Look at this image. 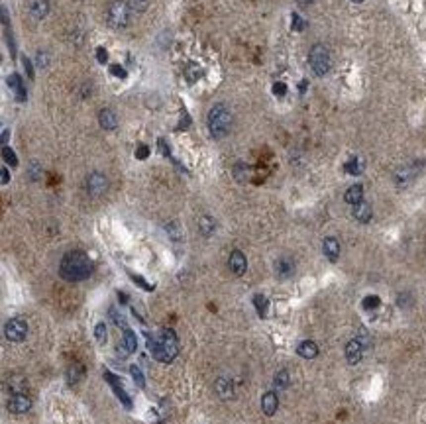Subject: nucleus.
<instances>
[{"label": "nucleus", "instance_id": "obj_27", "mask_svg": "<svg viewBox=\"0 0 426 424\" xmlns=\"http://www.w3.org/2000/svg\"><path fill=\"white\" fill-rule=\"evenodd\" d=\"M250 175H252V169L246 165V163H238L236 167H234V177H236V181L238 183H248L250 181Z\"/></svg>", "mask_w": 426, "mask_h": 424}, {"label": "nucleus", "instance_id": "obj_29", "mask_svg": "<svg viewBox=\"0 0 426 424\" xmlns=\"http://www.w3.org/2000/svg\"><path fill=\"white\" fill-rule=\"evenodd\" d=\"M344 171L350 173V175H360L364 171V161L360 158H352L350 161H346L344 165Z\"/></svg>", "mask_w": 426, "mask_h": 424}, {"label": "nucleus", "instance_id": "obj_48", "mask_svg": "<svg viewBox=\"0 0 426 424\" xmlns=\"http://www.w3.org/2000/svg\"><path fill=\"white\" fill-rule=\"evenodd\" d=\"M2 142H4V146H6V142H8V130H6V128L2 130Z\"/></svg>", "mask_w": 426, "mask_h": 424}, {"label": "nucleus", "instance_id": "obj_49", "mask_svg": "<svg viewBox=\"0 0 426 424\" xmlns=\"http://www.w3.org/2000/svg\"><path fill=\"white\" fill-rule=\"evenodd\" d=\"M311 2H313V0H297V4H299V6H309Z\"/></svg>", "mask_w": 426, "mask_h": 424}, {"label": "nucleus", "instance_id": "obj_28", "mask_svg": "<svg viewBox=\"0 0 426 424\" xmlns=\"http://www.w3.org/2000/svg\"><path fill=\"white\" fill-rule=\"evenodd\" d=\"M124 348L128 354L136 352V348H138V338H136L134 330H130V328H124Z\"/></svg>", "mask_w": 426, "mask_h": 424}, {"label": "nucleus", "instance_id": "obj_39", "mask_svg": "<svg viewBox=\"0 0 426 424\" xmlns=\"http://www.w3.org/2000/svg\"><path fill=\"white\" fill-rule=\"evenodd\" d=\"M40 175H42V167L34 161V163L30 165V177H32L34 181H38V179H40Z\"/></svg>", "mask_w": 426, "mask_h": 424}, {"label": "nucleus", "instance_id": "obj_13", "mask_svg": "<svg viewBox=\"0 0 426 424\" xmlns=\"http://www.w3.org/2000/svg\"><path fill=\"white\" fill-rule=\"evenodd\" d=\"M277 409H279V399H277V395H275L273 391L266 393V395L262 397V411H264V415H266V417H273V415L277 413Z\"/></svg>", "mask_w": 426, "mask_h": 424}, {"label": "nucleus", "instance_id": "obj_35", "mask_svg": "<svg viewBox=\"0 0 426 424\" xmlns=\"http://www.w3.org/2000/svg\"><path fill=\"white\" fill-rule=\"evenodd\" d=\"M132 12H146L150 6V0H128Z\"/></svg>", "mask_w": 426, "mask_h": 424}, {"label": "nucleus", "instance_id": "obj_11", "mask_svg": "<svg viewBox=\"0 0 426 424\" xmlns=\"http://www.w3.org/2000/svg\"><path fill=\"white\" fill-rule=\"evenodd\" d=\"M214 391H216V395H218L222 401H228V399H232V395H234V385H232V379H228V377H220V379L214 383Z\"/></svg>", "mask_w": 426, "mask_h": 424}, {"label": "nucleus", "instance_id": "obj_37", "mask_svg": "<svg viewBox=\"0 0 426 424\" xmlns=\"http://www.w3.org/2000/svg\"><path fill=\"white\" fill-rule=\"evenodd\" d=\"M379 305H381V301H379V297H375V295H370V297L364 299V309H366V311H373V309H377Z\"/></svg>", "mask_w": 426, "mask_h": 424}, {"label": "nucleus", "instance_id": "obj_50", "mask_svg": "<svg viewBox=\"0 0 426 424\" xmlns=\"http://www.w3.org/2000/svg\"><path fill=\"white\" fill-rule=\"evenodd\" d=\"M305 89H307V81H301V93H305Z\"/></svg>", "mask_w": 426, "mask_h": 424}, {"label": "nucleus", "instance_id": "obj_45", "mask_svg": "<svg viewBox=\"0 0 426 424\" xmlns=\"http://www.w3.org/2000/svg\"><path fill=\"white\" fill-rule=\"evenodd\" d=\"M24 69H26L28 77H30V79H34V67H32V63H30V59H28V57H24Z\"/></svg>", "mask_w": 426, "mask_h": 424}, {"label": "nucleus", "instance_id": "obj_32", "mask_svg": "<svg viewBox=\"0 0 426 424\" xmlns=\"http://www.w3.org/2000/svg\"><path fill=\"white\" fill-rule=\"evenodd\" d=\"M130 375H132V379H134V383H136L138 387H146L144 373H142V370H140L138 366H132V368H130Z\"/></svg>", "mask_w": 426, "mask_h": 424}, {"label": "nucleus", "instance_id": "obj_26", "mask_svg": "<svg viewBox=\"0 0 426 424\" xmlns=\"http://www.w3.org/2000/svg\"><path fill=\"white\" fill-rule=\"evenodd\" d=\"M273 385H275V389H277V391L287 389V387L291 385V375H289V371L287 370L277 371V373H275V377H273Z\"/></svg>", "mask_w": 426, "mask_h": 424}, {"label": "nucleus", "instance_id": "obj_6", "mask_svg": "<svg viewBox=\"0 0 426 424\" xmlns=\"http://www.w3.org/2000/svg\"><path fill=\"white\" fill-rule=\"evenodd\" d=\"M4 336L10 342H24L28 336V324L24 318H10L4 326Z\"/></svg>", "mask_w": 426, "mask_h": 424}, {"label": "nucleus", "instance_id": "obj_30", "mask_svg": "<svg viewBox=\"0 0 426 424\" xmlns=\"http://www.w3.org/2000/svg\"><path fill=\"white\" fill-rule=\"evenodd\" d=\"M165 230H167V236H169L173 242H181V240H183V230H181L179 222H169V224L165 226Z\"/></svg>", "mask_w": 426, "mask_h": 424}, {"label": "nucleus", "instance_id": "obj_33", "mask_svg": "<svg viewBox=\"0 0 426 424\" xmlns=\"http://www.w3.org/2000/svg\"><path fill=\"white\" fill-rule=\"evenodd\" d=\"M95 338H97V342L101 344V346H105L106 344V326H105V322H101V324H97V328H95Z\"/></svg>", "mask_w": 426, "mask_h": 424}, {"label": "nucleus", "instance_id": "obj_14", "mask_svg": "<svg viewBox=\"0 0 426 424\" xmlns=\"http://www.w3.org/2000/svg\"><path fill=\"white\" fill-rule=\"evenodd\" d=\"M105 379H106L108 383L112 385V389H114L116 397H118V399H120V401L124 403V407H128V409H130V407H132V401H130V397L126 395V391H124V389H122V387L118 385V381H116L118 377H116V375H112L110 371H105Z\"/></svg>", "mask_w": 426, "mask_h": 424}, {"label": "nucleus", "instance_id": "obj_41", "mask_svg": "<svg viewBox=\"0 0 426 424\" xmlns=\"http://www.w3.org/2000/svg\"><path fill=\"white\" fill-rule=\"evenodd\" d=\"M36 59H38V61H36V63H38V67H42V69H46V67H48V63H50V61H48V53H38V55H36Z\"/></svg>", "mask_w": 426, "mask_h": 424}, {"label": "nucleus", "instance_id": "obj_23", "mask_svg": "<svg viewBox=\"0 0 426 424\" xmlns=\"http://www.w3.org/2000/svg\"><path fill=\"white\" fill-rule=\"evenodd\" d=\"M6 385H8V389H10L12 395H18V393H26L28 381H26V377H22V375H12V377L8 379Z\"/></svg>", "mask_w": 426, "mask_h": 424}, {"label": "nucleus", "instance_id": "obj_3", "mask_svg": "<svg viewBox=\"0 0 426 424\" xmlns=\"http://www.w3.org/2000/svg\"><path fill=\"white\" fill-rule=\"evenodd\" d=\"M207 120H209V132L216 140L224 138L232 126V114L224 105H216L214 108H211Z\"/></svg>", "mask_w": 426, "mask_h": 424}, {"label": "nucleus", "instance_id": "obj_44", "mask_svg": "<svg viewBox=\"0 0 426 424\" xmlns=\"http://www.w3.org/2000/svg\"><path fill=\"white\" fill-rule=\"evenodd\" d=\"M97 57H99V63H106L108 61V53L105 48H97Z\"/></svg>", "mask_w": 426, "mask_h": 424}, {"label": "nucleus", "instance_id": "obj_1", "mask_svg": "<svg viewBox=\"0 0 426 424\" xmlns=\"http://www.w3.org/2000/svg\"><path fill=\"white\" fill-rule=\"evenodd\" d=\"M91 273H93V262L81 250L67 252L59 264V275L69 283L85 281V279H89Z\"/></svg>", "mask_w": 426, "mask_h": 424}, {"label": "nucleus", "instance_id": "obj_46", "mask_svg": "<svg viewBox=\"0 0 426 424\" xmlns=\"http://www.w3.org/2000/svg\"><path fill=\"white\" fill-rule=\"evenodd\" d=\"M132 279H134V281H138V283H140L144 289H148V291H152V289H154V285H148V283H146V281H144L140 275H132Z\"/></svg>", "mask_w": 426, "mask_h": 424}, {"label": "nucleus", "instance_id": "obj_10", "mask_svg": "<svg viewBox=\"0 0 426 424\" xmlns=\"http://www.w3.org/2000/svg\"><path fill=\"white\" fill-rule=\"evenodd\" d=\"M228 265H230V271L234 273V275H244L246 273V269H248V260H246V256L240 252V250H234L232 252V256H230V260H228Z\"/></svg>", "mask_w": 426, "mask_h": 424}, {"label": "nucleus", "instance_id": "obj_16", "mask_svg": "<svg viewBox=\"0 0 426 424\" xmlns=\"http://www.w3.org/2000/svg\"><path fill=\"white\" fill-rule=\"evenodd\" d=\"M415 175H417V165L403 167V169H399V171L395 173V183H397L399 187H407V185L415 179Z\"/></svg>", "mask_w": 426, "mask_h": 424}, {"label": "nucleus", "instance_id": "obj_20", "mask_svg": "<svg viewBox=\"0 0 426 424\" xmlns=\"http://www.w3.org/2000/svg\"><path fill=\"white\" fill-rule=\"evenodd\" d=\"M344 201L348 203V205H360L362 201H364V187L362 185H352L348 191H346V195H344Z\"/></svg>", "mask_w": 426, "mask_h": 424}, {"label": "nucleus", "instance_id": "obj_43", "mask_svg": "<svg viewBox=\"0 0 426 424\" xmlns=\"http://www.w3.org/2000/svg\"><path fill=\"white\" fill-rule=\"evenodd\" d=\"M110 315H112V320H114V324H116V326H124V328H126V320L120 317V315H116V311H114V309H110Z\"/></svg>", "mask_w": 426, "mask_h": 424}, {"label": "nucleus", "instance_id": "obj_17", "mask_svg": "<svg viewBox=\"0 0 426 424\" xmlns=\"http://www.w3.org/2000/svg\"><path fill=\"white\" fill-rule=\"evenodd\" d=\"M322 252H324V256H326L330 262H336L338 256H340V244H338V240H336V238H324V242H322Z\"/></svg>", "mask_w": 426, "mask_h": 424}, {"label": "nucleus", "instance_id": "obj_24", "mask_svg": "<svg viewBox=\"0 0 426 424\" xmlns=\"http://www.w3.org/2000/svg\"><path fill=\"white\" fill-rule=\"evenodd\" d=\"M83 375H85V368L79 362L69 364V368H67V381L69 383H79L83 379Z\"/></svg>", "mask_w": 426, "mask_h": 424}, {"label": "nucleus", "instance_id": "obj_42", "mask_svg": "<svg viewBox=\"0 0 426 424\" xmlns=\"http://www.w3.org/2000/svg\"><path fill=\"white\" fill-rule=\"evenodd\" d=\"M148 156H150V148L142 144V146H140V148L136 150V158H138V159H146Z\"/></svg>", "mask_w": 426, "mask_h": 424}, {"label": "nucleus", "instance_id": "obj_31", "mask_svg": "<svg viewBox=\"0 0 426 424\" xmlns=\"http://www.w3.org/2000/svg\"><path fill=\"white\" fill-rule=\"evenodd\" d=\"M254 305H256V311L260 317H266L267 315V299L264 295H256L254 297Z\"/></svg>", "mask_w": 426, "mask_h": 424}, {"label": "nucleus", "instance_id": "obj_51", "mask_svg": "<svg viewBox=\"0 0 426 424\" xmlns=\"http://www.w3.org/2000/svg\"><path fill=\"white\" fill-rule=\"evenodd\" d=\"M352 2H364V0H352Z\"/></svg>", "mask_w": 426, "mask_h": 424}, {"label": "nucleus", "instance_id": "obj_9", "mask_svg": "<svg viewBox=\"0 0 426 424\" xmlns=\"http://www.w3.org/2000/svg\"><path fill=\"white\" fill-rule=\"evenodd\" d=\"M364 348H366V346L360 342V338H354V340L348 342V346H346V360H348L350 366L360 364V360H362V356H364Z\"/></svg>", "mask_w": 426, "mask_h": 424}, {"label": "nucleus", "instance_id": "obj_25", "mask_svg": "<svg viewBox=\"0 0 426 424\" xmlns=\"http://www.w3.org/2000/svg\"><path fill=\"white\" fill-rule=\"evenodd\" d=\"M199 230L203 232V236H213L214 230H216V222H214V218H211L209 214H203L201 218H199Z\"/></svg>", "mask_w": 426, "mask_h": 424}, {"label": "nucleus", "instance_id": "obj_8", "mask_svg": "<svg viewBox=\"0 0 426 424\" xmlns=\"http://www.w3.org/2000/svg\"><path fill=\"white\" fill-rule=\"evenodd\" d=\"M108 189V181L103 173H91L89 179H87V191L93 195V197H101L105 195Z\"/></svg>", "mask_w": 426, "mask_h": 424}, {"label": "nucleus", "instance_id": "obj_15", "mask_svg": "<svg viewBox=\"0 0 426 424\" xmlns=\"http://www.w3.org/2000/svg\"><path fill=\"white\" fill-rule=\"evenodd\" d=\"M8 87H10V91H14L16 99H18L20 103H24V101H26V89H24L22 77H20L18 73H12V75L8 77Z\"/></svg>", "mask_w": 426, "mask_h": 424}, {"label": "nucleus", "instance_id": "obj_34", "mask_svg": "<svg viewBox=\"0 0 426 424\" xmlns=\"http://www.w3.org/2000/svg\"><path fill=\"white\" fill-rule=\"evenodd\" d=\"M2 158H4V161H6L8 165H12V167H16V165H18V158H16V154H14L8 146H4V148H2Z\"/></svg>", "mask_w": 426, "mask_h": 424}, {"label": "nucleus", "instance_id": "obj_5", "mask_svg": "<svg viewBox=\"0 0 426 424\" xmlns=\"http://www.w3.org/2000/svg\"><path fill=\"white\" fill-rule=\"evenodd\" d=\"M130 12H132V8H130V4H128V2H124V0H116V2H112V4L108 6L106 22L112 26V28L122 30V28H126V26L130 24Z\"/></svg>", "mask_w": 426, "mask_h": 424}, {"label": "nucleus", "instance_id": "obj_12", "mask_svg": "<svg viewBox=\"0 0 426 424\" xmlns=\"http://www.w3.org/2000/svg\"><path fill=\"white\" fill-rule=\"evenodd\" d=\"M275 273L281 279H289L295 273V262L291 258H281L275 262Z\"/></svg>", "mask_w": 426, "mask_h": 424}, {"label": "nucleus", "instance_id": "obj_38", "mask_svg": "<svg viewBox=\"0 0 426 424\" xmlns=\"http://www.w3.org/2000/svg\"><path fill=\"white\" fill-rule=\"evenodd\" d=\"M110 73L114 77H118V79H126V69L120 67V65H110Z\"/></svg>", "mask_w": 426, "mask_h": 424}, {"label": "nucleus", "instance_id": "obj_36", "mask_svg": "<svg viewBox=\"0 0 426 424\" xmlns=\"http://www.w3.org/2000/svg\"><path fill=\"white\" fill-rule=\"evenodd\" d=\"M291 26H293L295 32H303V30L307 28V22H305L299 14H293V16H291Z\"/></svg>", "mask_w": 426, "mask_h": 424}, {"label": "nucleus", "instance_id": "obj_7", "mask_svg": "<svg viewBox=\"0 0 426 424\" xmlns=\"http://www.w3.org/2000/svg\"><path fill=\"white\" fill-rule=\"evenodd\" d=\"M30 409H32V399L26 393H18V395H12L8 399V411L14 415H24Z\"/></svg>", "mask_w": 426, "mask_h": 424}, {"label": "nucleus", "instance_id": "obj_4", "mask_svg": "<svg viewBox=\"0 0 426 424\" xmlns=\"http://www.w3.org/2000/svg\"><path fill=\"white\" fill-rule=\"evenodd\" d=\"M309 65H311V69H313V73H315L317 77L328 75V71H330V67H332V57H330L328 48L322 46V44H317V46L311 50V53H309Z\"/></svg>", "mask_w": 426, "mask_h": 424}, {"label": "nucleus", "instance_id": "obj_47", "mask_svg": "<svg viewBox=\"0 0 426 424\" xmlns=\"http://www.w3.org/2000/svg\"><path fill=\"white\" fill-rule=\"evenodd\" d=\"M0 175H2V185H8V181H10V175H8V169H6V167H2Z\"/></svg>", "mask_w": 426, "mask_h": 424}, {"label": "nucleus", "instance_id": "obj_19", "mask_svg": "<svg viewBox=\"0 0 426 424\" xmlns=\"http://www.w3.org/2000/svg\"><path fill=\"white\" fill-rule=\"evenodd\" d=\"M297 352H299V356H301V358H305V360H313V358H317V356H319V346H317L313 340H305V342H301V344H299Z\"/></svg>", "mask_w": 426, "mask_h": 424}, {"label": "nucleus", "instance_id": "obj_40", "mask_svg": "<svg viewBox=\"0 0 426 424\" xmlns=\"http://www.w3.org/2000/svg\"><path fill=\"white\" fill-rule=\"evenodd\" d=\"M273 93H275L277 97H285L287 85H285V83H275V85H273Z\"/></svg>", "mask_w": 426, "mask_h": 424}, {"label": "nucleus", "instance_id": "obj_2", "mask_svg": "<svg viewBox=\"0 0 426 424\" xmlns=\"http://www.w3.org/2000/svg\"><path fill=\"white\" fill-rule=\"evenodd\" d=\"M148 350L161 364H171L179 356V340L173 330H161L156 338L148 336Z\"/></svg>", "mask_w": 426, "mask_h": 424}, {"label": "nucleus", "instance_id": "obj_21", "mask_svg": "<svg viewBox=\"0 0 426 424\" xmlns=\"http://www.w3.org/2000/svg\"><path fill=\"white\" fill-rule=\"evenodd\" d=\"M48 12H50V0H34L32 6H30V14H32V18H36V20L46 18Z\"/></svg>", "mask_w": 426, "mask_h": 424}, {"label": "nucleus", "instance_id": "obj_22", "mask_svg": "<svg viewBox=\"0 0 426 424\" xmlns=\"http://www.w3.org/2000/svg\"><path fill=\"white\" fill-rule=\"evenodd\" d=\"M373 216V211H372V205H368L366 201H362L360 205H356L354 207V218L358 220V222H370Z\"/></svg>", "mask_w": 426, "mask_h": 424}, {"label": "nucleus", "instance_id": "obj_18", "mask_svg": "<svg viewBox=\"0 0 426 424\" xmlns=\"http://www.w3.org/2000/svg\"><path fill=\"white\" fill-rule=\"evenodd\" d=\"M99 122H101V126H103L105 130H114V128L118 126V116H116L114 110L103 108V110L99 112Z\"/></svg>", "mask_w": 426, "mask_h": 424}]
</instances>
